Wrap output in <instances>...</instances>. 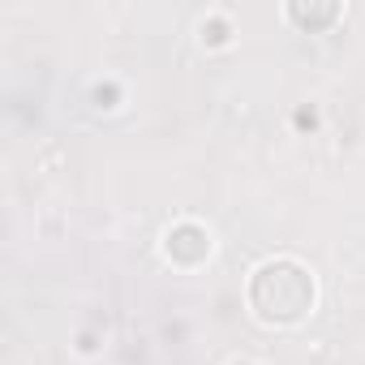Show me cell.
I'll return each instance as SVG.
<instances>
[{"instance_id":"6da1fadb","label":"cell","mask_w":365,"mask_h":365,"mask_svg":"<svg viewBox=\"0 0 365 365\" xmlns=\"http://www.w3.org/2000/svg\"><path fill=\"white\" fill-rule=\"evenodd\" d=\"M309 297H314L309 275L301 267H292V262H271L254 279V305L267 318H297L309 305Z\"/></svg>"},{"instance_id":"7a4b0ae2","label":"cell","mask_w":365,"mask_h":365,"mask_svg":"<svg viewBox=\"0 0 365 365\" xmlns=\"http://www.w3.org/2000/svg\"><path fill=\"white\" fill-rule=\"evenodd\" d=\"M190 241H202V232H198L194 224L176 228V232L168 237V254H176V258H202V254H207V245H194V250H190Z\"/></svg>"},{"instance_id":"3957f363","label":"cell","mask_w":365,"mask_h":365,"mask_svg":"<svg viewBox=\"0 0 365 365\" xmlns=\"http://www.w3.org/2000/svg\"><path fill=\"white\" fill-rule=\"evenodd\" d=\"M292 18H297L301 26H322V22H331V18H335V5H322V9H305V5H292Z\"/></svg>"}]
</instances>
